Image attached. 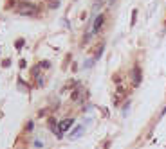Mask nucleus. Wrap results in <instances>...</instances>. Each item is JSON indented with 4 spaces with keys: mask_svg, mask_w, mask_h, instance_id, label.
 I'll return each mask as SVG.
<instances>
[{
    "mask_svg": "<svg viewBox=\"0 0 166 149\" xmlns=\"http://www.w3.org/2000/svg\"><path fill=\"white\" fill-rule=\"evenodd\" d=\"M38 11H40L38 5L33 2H22V5H18V13L25 16H35V15H38Z\"/></svg>",
    "mask_w": 166,
    "mask_h": 149,
    "instance_id": "obj_1",
    "label": "nucleus"
},
{
    "mask_svg": "<svg viewBox=\"0 0 166 149\" xmlns=\"http://www.w3.org/2000/svg\"><path fill=\"white\" fill-rule=\"evenodd\" d=\"M130 77H132V85H134V86H139V85H141L143 74H141V68H139V65H136L134 68L130 70Z\"/></svg>",
    "mask_w": 166,
    "mask_h": 149,
    "instance_id": "obj_2",
    "label": "nucleus"
},
{
    "mask_svg": "<svg viewBox=\"0 0 166 149\" xmlns=\"http://www.w3.org/2000/svg\"><path fill=\"white\" fill-rule=\"evenodd\" d=\"M72 124H74V119H63L62 122L58 124V133H56V135H58V137H62L65 131H69V130H70V126H72Z\"/></svg>",
    "mask_w": 166,
    "mask_h": 149,
    "instance_id": "obj_3",
    "label": "nucleus"
},
{
    "mask_svg": "<svg viewBox=\"0 0 166 149\" xmlns=\"http://www.w3.org/2000/svg\"><path fill=\"white\" fill-rule=\"evenodd\" d=\"M83 131H85L83 126H76L74 130H72V133H69V140H76V138H79V137L83 135Z\"/></svg>",
    "mask_w": 166,
    "mask_h": 149,
    "instance_id": "obj_4",
    "label": "nucleus"
},
{
    "mask_svg": "<svg viewBox=\"0 0 166 149\" xmlns=\"http://www.w3.org/2000/svg\"><path fill=\"white\" fill-rule=\"evenodd\" d=\"M103 22H105V15H98V18L94 20V32H99L101 31V27H103Z\"/></svg>",
    "mask_w": 166,
    "mask_h": 149,
    "instance_id": "obj_5",
    "label": "nucleus"
},
{
    "mask_svg": "<svg viewBox=\"0 0 166 149\" xmlns=\"http://www.w3.org/2000/svg\"><path fill=\"white\" fill-rule=\"evenodd\" d=\"M81 92H83V88H81V86H78L76 90L72 92V95H70V99L74 101V103H78V101H79V97H81Z\"/></svg>",
    "mask_w": 166,
    "mask_h": 149,
    "instance_id": "obj_6",
    "label": "nucleus"
},
{
    "mask_svg": "<svg viewBox=\"0 0 166 149\" xmlns=\"http://www.w3.org/2000/svg\"><path fill=\"white\" fill-rule=\"evenodd\" d=\"M103 50H105V45H99V50L94 54V58H92V59H94V61H98V59L103 56Z\"/></svg>",
    "mask_w": 166,
    "mask_h": 149,
    "instance_id": "obj_7",
    "label": "nucleus"
},
{
    "mask_svg": "<svg viewBox=\"0 0 166 149\" xmlns=\"http://www.w3.org/2000/svg\"><path fill=\"white\" fill-rule=\"evenodd\" d=\"M94 63H96V61H94V59H87V61H85V63H83V68H90V66H92V65H94Z\"/></svg>",
    "mask_w": 166,
    "mask_h": 149,
    "instance_id": "obj_8",
    "label": "nucleus"
},
{
    "mask_svg": "<svg viewBox=\"0 0 166 149\" xmlns=\"http://www.w3.org/2000/svg\"><path fill=\"white\" fill-rule=\"evenodd\" d=\"M15 47H16V49L20 50V49H22V47H24V40H22V38H20V40H16V43H15Z\"/></svg>",
    "mask_w": 166,
    "mask_h": 149,
    "instance_id": "obj_9",
    "label": "nucleus"
},
{
    "mask_svg": "<svg viewBox=\"0 0 166 149\" xmlns=\"http://www.w3.org/2000/svg\"><path fill=\"white\" fill-rule=\"evenodd\" d=\"M136 20H137V9H134V11H132V25L136 23Z\"/></svg>",
    "mask_w": 166,
    "mask_h": 149,
    "instance_id": "obj_10",
    "label": "nucleus"
},
{
    "mask_svg": "<svg viewBox=\"0 0 166 149\" xmlns=\"http://www.w3.org/2000/svg\"><path fill=\"white\" fill-rule=\"evenodd\" d=\"M49 5H51V7H54V9H56L58 5H60V2H58V0H51V4H49Z\"/></svg>",
    "mask_w": 166,
    "mask_h": 149,
    "instance_id": "obj_11",
    "label": "nucleus"
},
{
    "mask_svg": "<svg viewBox=\"0 0 166 149\" xmlns=\"http://www.w3.org/2000/svg\"><path fill=\"white\" fill-rule=\"evenodd\" d=\"M35 147H43V140H35Z\"/></svg>",
    "mask_w": 166,
    "mask_h": 149,
    "instance_id": "obj_12",
    "label": "nucleus"
},
{
    "mask_svg": "<svg viewBox=\"0 0 166 149\" xmlns=\"http://www.w3.org/2000/svg\"><path fill=\"white\" fill-rule=\"evenodd\" d=\"M9 65H11V61H9V59H5V61H2V66H4V68H7Z\"/></svg>",
    "mask_w": 166,
    "mask_h": 149,
    "instance_id": "obj_13",
    "label": "nucleus"
},
{
    "mask_svg": "<svg viewBox=\"0 0 166 149\" xmlns=\"http://www.w3.org/2000/svg\"><path fill=\"white\" fill-rule=\"evenodd\" d=\"M42 66H43V68H49L51 63H49V61H43V63H42Z\"/></svg>",
    "mask_w": 166,
    "mask_h": 149,
    "instance_id": "obj_14",
    "label": "nucleus"
},
{
    "mask_svg": "<svg viewBox=\"0 0 166 149\" xmlns=\"http://www.w3.org/2000/svg\"><path fill=\"white\" fill-rule=\"evenodd\" d=\"M31 130H33V122L29 120V122H27V131H31Z\"/></svg>",
    "mask_w": 166,
    "mask_h": 149,
    "instance_id": "obj_15",
    "label": "nucleus"
},
{
    "mask_svg": "<svg viewBox=\"0 0 166 149\" xmlns=\"http://www.w3.org/2000/svg\"><path fill=\"white\" fill-rule=\"evenodd\" d=\"M161 115H166V106L163 108V111H161Z\"/></svg>",
    "mask_w": 166,
    "mask_h": 149,
    "instance_id": "obj_16",
    "label": "nucleus"
},
{
    "mask_svg": "<svg viewBox=\"0 0 166 149\" xmlns=\"http://www.w3.org/2000/svg\"><path fill=\"white\" fill-rule=\"evenodd\" d=\"M164 25H166V22H164Z\"/></svg>",
    "mask_w": 166,
    "mask_h": 149,
    "instance_id": "obj_17",
    "label": "nucleus"
}]
</instances>
